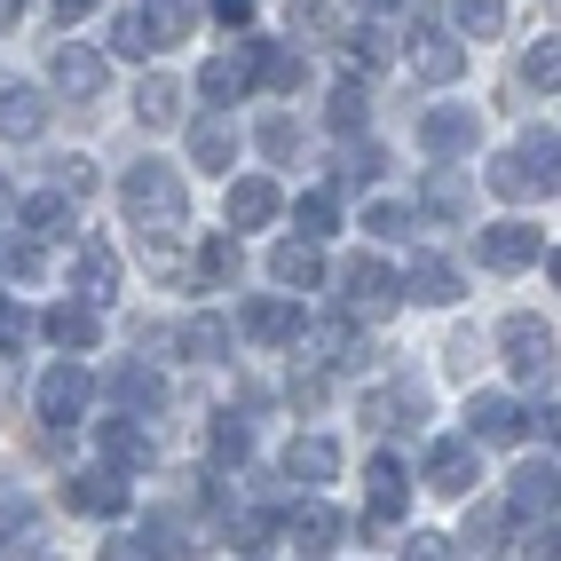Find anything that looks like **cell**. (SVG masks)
Wrapping results in <instances>:
<instances>
[{"label":"cell","mask_w":561,"mask_h":561,"mask_svg":"<svg viewBox=\"0 0 561 561\" xmlns=\"http://www.w3.org/2000/svg\"><path fill=\"white\" fill-rule=\"evenodd\" d=\"M253 71H261V80H270L277 95H293V88L309 80V64H301V48H270V41H253Z\"/></svg>","instance_id":"30"},{"label":"cell","mask_w":561,"mask_h":561,"mask_svg":"<svg viewBox=\"0 0 561 561\" xmlns=\"http://www.w3.org/2000/svg\"><path fill=\"white\" fill-rule=\"evenodd\" d=\"M56 88H64L71 103H95V95H103V56H95L88 41H64V48H56Z\"/></svg>","instance_id":"18"},{"label":"cell","mask_w":561,"mask_h":561,"mask_svg":"<svg viewBox=\"0 0 561 561\" xmlns=\"http://www.w3.org/2000/svg\"><path fill=\"white\" fill-rule=\"evenodd\" d=\"M245 332L270 348H293L301 341V301H245Z\"/></svg>","instance_id":"24"},{"label":"cell","mask_w":561,"mask_h":561,"mask_svg":"<svg viewBox=\"0 0 561 561\" xmlns=\"http://www.w3.org/2000/svg\"><path fill=\"white\" fill-rule=\"evenodd\" d=\"M159 41H151V16L142 9H127V16H111V56H127V64H142Z\"/></svg>","instance_id":"37"},{"label":"cell","mask_w":561,"mask_h":561,"mask_svg":"<svg viewBox=\"0 0 561 561\" xmlns=\"http://www.w3.org/2000/svg\"><path fill=\"white\" fill-rule=\"evenodd\" d=\"M88 9H95V0H56V16H64V24H80Z\"/></svg>","instance_id":"54"},{"label":"cell","mask_w":561,"mask_h":561,"mask_svg":"<svg viewBox=\"0 0 561 561\" xmlns=\"http://www.w3.org/2000/svg\"><path fill=\"white\" fill-rule=\"evenodd\" d=\"M411 411H427L420 388H380V396H364V427H380V435H388V427L411 420Z\"/></svg>","instance_id":"33"},{"label":"cell","mask_w":561,"mask_h":561,"mask_svg":"<svg viewBox=\"0 0 561 561\" xmlns=\"http://www.w3.org/2000/svg\"><path fill=\"white\" fill-rule=\"evenodd\" d=\"M474 142H482V119H474L467 103H435L427 119H420V151H435V159H467Z\"/></svg>","instance_id":"7"},{"label":"cell","mask_w":561,"mask_h":561,"mask_svg":"<svg viewBox=\"0 0 561 561\" xmlns=\"http://www.w3.org/2000/svg\"><path fill=\"white\" fill-rule=\"evenodd\" d=\"M356 9H364V16H380V9H396V0H356Z\"/></svg>","instance_id":"56"},{"label":"cell","mask_w":561,"mask_h":561,"mask_svg":"<svg viewBox=\"0 0 561 561\" xmlns=\"http://www.w3.org/2000/svg\"><path fill=\"white\" fill-rule=\"evenodd\" d=\"M451 24L467 32V41H499V32H506V0H459Z\"/></svg>","instance_id":"38"},{"label":"cell","mask_w":561,"mask_h":561,"mask_svg":"<svg viewBox=\"0 0 561 561\" xmlns=\"http://www.w3.org/2000/svg\"><path fill=\"white\" fill-rule=\"evenodd\" d=\"M111 396H119L135 420H159V411H167V380H159V371H142V364H119V371H111Z\"/></svg>","instance_id":"23"},{"label":"cell","mask_w":561,"mask_h":561,"mask_svg":"<svg viewBox=\"0 0 561 561\" xmlns=\"http://www.w3.org/2000/svg\"><path fill=\"white\" fill-rule=\"evenodd\" d=\"M103 467H119V474H135V467H151V435H142L135 420H103Z\"/></svg>","instance_id":"26"},{"label":"cell","mask_w":561,"mask_h":561,"mask_svg":"<svg viewBox=\"0 0 561 561\" xmlns=\"http://www.w3.org/2000/svg\"><path fill=\"white\" fill-rule=\"evenodd\" d=\"M364 499H371V522H396L403 506H411V474H403V459H371L364 467Z\"/></svg>","instance_id":"19"},{"label":"cell","mask_w":561,"mask_h":561,"mask_svg":"<svg viewBox=\"0 0 561 561\" xmlns=\"http://www.w3.org/2000/svg\"><path fill=\"white\" fill-rule=\"evenodd\" d=\"M341 48H348V64H388V56H396V41H388L380 24H348Z\"/></svg>","instance_id":"45"},{"label":"cell","mask_w":561,"mask_h":561,"mask_svg":"<svg viewBox=\"0 0 561 561\" xmlns=\"http://www.w3.org/2000/svg\"><path fill=\"white\" fill-rule=\"evenodd\" d=\"M135 119H142V127H167V119H182V88L167 80V71H151V80L135 88Z\"/></svg>","instance_id":"32"},{"label":"cell","mask_w":561,"mask_h":561,"mask_svg":"<svg viewBox=\"0 0 561 561\" xmlns=\"http://www.w3.org/2000/svg\"><path fill=\"white\" fill-rule=\"evenodd\" d=\"M119 206L142 221V230H182L191 221V182H182L167 159H135L119 182Z\"/></svg>","instance_id":"1"},{"label":"cell","mask_w":561,"mask_h":561,"mask_svg":"<svg viewBox=\"0 0 561 561\" xmlns=\"http://www.w3.org/2000/svg\"><path fill=\"white\" fill-rule=\"evenodd\" d=\"M491 191L499 198H538V174L522 167V151H506V159H491Z\"/></svg>","instance_id":"43"},{"label":"cell","mask_w":561,"mask_h":561,"mask_svg":"<svg viewBox=\"0 0 561 561\" xmlns=\"http://www.w3.org/2000/svg\"><path fill=\"white\" fill-rule=\"evenodd\" d=\"M16 221H24V238H41V245H56V238L71 230V198H64V191H32V198L16 206Z\"/></svg>","instance_id":"25"},{"label":"cell","mask_w":561,"mask_h":561,"mask_svg":"<svg viewBox=\"0 0 561 561\" xmlns=\"http://www.w3.org/2000/svg\"><path fill=\"white\" fill-rule=\"evenodd\" d=\"M0 553H41V506H32V499L0 506Z\"/></svg>","instance_id":"29"},{"label":"cell","mask_w":561,"mask_h":561,"mask_svg":"<svg viewBox=\"0 0 561 561\" xmlns=\"http://www.w3.org/2000/svg\"><path fill=\"white\" fill-rule=\"evenodd\" d=\"M522 80H530V88H546V95H553V88H561V48H553V41H538L530 56H522Z\"/></svg>","instance_id":"46"},{"label":"cell","mask_w":561,"mask_h":561,"mask_svg":"<svg viewBox=\"0 0 561 561\" xmlns=\"http://www.w3.org/2000/svg\"><path fill=\"white\" fill-rule=\"evenodd\" d=\"M0 277H41V238H24V221L0 230Z\"/></svg>","instance_id":"40"},{"label":"cell","mask_w":561,"mask_h":561,"mask_svg":"<svg viewBox=\"0 0 561 561\" xmlns=\"http://www.w3.org/2000/svg\"><path fill=\"white\" fill-rule=\"evenodd\" d=\"M324 119H332V135H364V119H371V95H364V80H341V88H332Z\"/></svg>","instance_id":"35"},{"label":"cell","mask_w":561,"mask_h":561,"mask_svg":"<svg viewBox=\"0 0 561 561\" xmlns=\"http://www.w3.org/2000/svg\"><path fill=\"white\" fill-rule=\"evenodd\" d=\"M245 88H253V41H245L238 56H214V64L198 71V95H206V103H238Z\"/></svg>","instance_id":"22"},{"label":"cell","mask_w":561,"mask_h":561,"mask_svg":"<svg viewBox=\"0 0 561 561\" xmlns=\"http://www.w3.org/2000/svg\"><path fill=\"white\" fill-rule=\"evenodd\" d=\"M191 167H206V174H230L238 167V119H230V103H214V111L191 119Z\"/></svg>","instance_id":"8"},{"label":"cell","mask_w":561,"mask_h":561,"mask_svg":"<svg viewBox=\"0 0 561 561\" xmlns=\"http://www.w3.org/2000/svg\"><path fill=\"white\" fill-rule=\"evenodd\" d=\"M174 348L191 356V364H221V356H230V324H221V317H191V324L174 332Z\"/></svg>","instance_id":"28"},{"label":"cell","mask_w":561,"mask_h":561,"mask_svg":"<svg viewBox=\"0 0 561 561\" xmlns=\"http://www.w3.org/2000/svg\"><path fill=\"white\" fill-rule=\"evenodd\" d=\"M380 174H388V151H380V142H348V151L332 159V191H371Z\"/></svg>","instance_id":"27"},{"label":"cell","mask_w":561,"mask_h":561,"mask_svg":"<svg viewBox=\"0 0 561 561\" xmlns=\"http://www.w3.org/2000/svg\"><path fill=\"white\" fill-rule=\"evenodd\" d=\"M16 16H24V0H0V32H9Z\"/></svg>","instance_id":"55"},{"label":"cell","mask_w":561,"mask_h":561,"mask_svg":"<svg viewBox=\"0 0 561 561\" xmlns=\"http://www.w3.org/2000/svg\"><path fill=\"white\" fill-rule=\"evenodd\" d=\"M396 285H403V301H420V309H451V301H459V270H451L443 253H420Z\"/></svg>","instance_id":"11"},{"label":"cell","mask_w":561,"mask_h":561,"mask_svg":"<svg viewBox=\"0 0 561 561\" xmlns=\"http://www.w3.org/2000/svg\"><path fill=\"white\" fill-rule=\"evenodd\" d=\"M403 553H411V561H435V553H451V538H435V530H420V538H411Z\"/></svg>","instance_id":"52"},{"label":"cell","mask_w":561,"mask_h":561,"mask_svg":"<svg viewBox=\"0 0 561 561\" xmlns=\"http://www.w3.org/2000/svg\"><path fill=\"white\" fill-rule=\"evenodd\" d=\"M341 474V451H332V435H293L285 443V482H301V491H317V482Z\"/></svg>","instance_id":"17"},{"label":"cell","mask_w":561,"mask_h":561,"mask_svg":"<svg viewBox=\"0 0 561 561\" xmlns=\"http://www.w3.org/2000/svg\"><path fill=\"white\" fill-rule=\"evenodd\" d=\"M332 230H341V198H332V191H309L301 206H293V238H309V245H324Z\"/></svg>","instance_id":"31"},{"label":"cell","mask_w":561,"mask_h":561,"mask_svg":"<svg viewBox=\"0 0 561 561\" xmlns=\"http://www.w3.org/2000/svg\"><path fill=\"white\" fill-rule=\"evenodd\" d=\"M538 253H546V230H530V221H491V230H474L482 270H530Z\"/></svg>","instance_id":"6"},{"label":"cell","mask_w":561,"mask_h":561,"mask_svg":"<svg viewBox=\"0 0 561 561\" xmlns=\"http://www.w3.org/2000/svg\"><path fill=\"white\" fill-rule=\"evenodd\" d=\"M142 261H151L159 277H174V270H182V245H174V230H142Z\"/></svg>","instance_id":"49"},{"label":"cell","mask_w":561,"mask_h":561,"mask_svg":"<svg viewBox=\"0 0 561 561\" xmlns=\"http://www.w3.org/2000/svg\"><path fill=\"white\" fill-rule=\"evenodd\" d=\"M32 332H41V324H32L24 309H9V301H0V356H16V348L32 341Z\"/></svg>","instance_id":"50"},{"label":"cell","mask_w":561,"mask_h":561,"mask_svg":"<svg viewBox=\"0 0 561 561\" xmlns=\"http://www.w3.org/2000/svg\"><path fill=\"white\" fill-rule=\"evenodd\" d=\"M206 451H214V467H245V451H253V427L221 411V420L206 427Z\"/></svg>","instance_id":"36"},{"label":"cell","mask_w":561,"mask_h":561,"mask_svg":"<svg viewBox=\"0 0 561 561\" xmlns=\"http://www.w3.org/2000/svg\"><path fill=\"white\" fill-rule=\"evenodd\" d=\"M341 530H348V522L332 514V506H317V499H301V506L277 522V538H285L293 553H332V546H341Z\"/></svg>","instance_id":"10"},{"label":"cell","mask_w":561,"mask_h":561,"mask_svg":"<svg viewBox=\"0 0 561 561\" xmlns=\"http://www.w3.org/2000/svg\"><path fill=\"white\" fill-rule=\"evenodd\" d=\"M41 127H48L41 88H32V80H0V135H9V142H41Z\"/></svg>","instance_id":"13"},{"label":"cell","mask_w":561,"mask_h":561,"mask_svg":"<svg viewBox=\"0 0 561 561\" xmlns=\"http://www.w3.org/2000/svg\"><path fill=\"white\" fill-rule=\"evenodd\" d=\"M214 16L221 24H253V0H214Z\"/></svg>","instance_id":"53"},{"label":"cell","mask_w":561,"mask_h":561,"mask_svg":"<svg viewBox=\"0 0 561 561\" xmlns=\"http://www.w3.org/2000/svg\"><path fill=\"white\" fill-rule=\"evenodd\" d=\"M499 538H506V514L499 506H474L467 514V553H506Z\"/></svg>","instance_id":"44"},{"label":"cell","mask_w":561,"mask_h":561,"mask_svg":"<svg viewBox=\"0 0 561 561\" xmlns=\"http://www.w3.org/2000/svg\"><path fill=\"white\" fill-rule=\"evenodd\" d=\"M482 482V467H474V443H435L427 451V491H443V499H467Z\"/></svg>","instance_id":"16"},{"label":"cell","mask_w":561,"mask_h":561,"mask_svg":"<svg viewBox=\"0 0 561 561\" xmlns=\"http://www.w3.org/2000/svg\"><path fill=\"white\" fill-rule=\"evenodd\" d=\"M553 159H561V142H553V127H530V135H522V167L538 174V191H553Z\"/></svg>","instance_id":"42"},{"label":"cell","mask_w":561,"mask_h":561,"mask_svg":"<svg viewBox=\"0 0 561 561\" xmlns=\"http://www.w3.org/2000/svg\"><path fill=\"white\" fill-rule=\"evenodd\" d=\"M41 332H48L64 356H88V348L103 341V309L88 301V293H71V301H56V309L41 317Z\"/></svg>","instance_id":"9"},{"label":"cell","mask_w":561,"mask_h":561,"mask_svg":"<svg viewBox=\"0 0 561 561\" xmlns=\"http://www.w3.org/2000/svg\"><path fill=\"white\" fill-rule=\"evenodd\" d=\"M238 270H245L238 230H230V238H206V253H198V277H206V285H238Z\"/></svg>","instance_id":"39"},{"label":"cell","mask_w":561,"mask_h":561,"mask_svg":"<svg viewBox=\"0 0 561 561\" xmlns=\"http://www.w3.org/2000/svg\"><path fill=\"white\" fill-rule=\"evenodd\" d=\"M467 443H491V451L522 443V403L514 396H474L467 403Z\"/></svg>","instance_id":"12"},{"label":"cell","mask_w":561,"mask_h":561,"mask_svg":"<svg viewBox=\"0 0 561 561\" xmlns=\"http://www.w3.org/2000/svg\"><path fill=\"white\" fill-rule=\"evenodd\" d=\"M71 293H88L95 309L111 301V293H119V253H111L103 238H88L80 253H71Z\"/></svg>","instance_id":"14"},{"label":"cell","mask_w":561,"mask_h":561,"mask_svg":"<svg viewBox=\"0 0 561 561\" xmlns=\"http://www.w3.org/2000/svg\"><path fill=\"white\" fill-rule=\"evenodd\" d=\"M88 403H95V371H88V364H71V356L48 364V371H41V388H32V411H41L56 435H64V427H80V420H88Z\"/></svg>","instance_id":"2"},{"label":"cell","mask_w":561,"mask_h":561,"mask_svg":"<svg viewBox=\"0 0 561 561\" xmlns=\"http://www.w3.org/2000/svg\"><path fill=\"white\" fill-rule=\"evenodd\" d=\"M364 230H371V238H403V230H411V206H371Z\"/></svg>","instance_id":"51"},{"label":"cell","mask_w":561,"mask_h":561,"mask_svg":"<svg viewBox=\"0 0 561 561\" xmlns=\"http://www.w3.org/2000/svg\"><path fill=\"white\" fill-rule=\"evenodd\" d=\"M142 16H151V41H182L198 24V0H151Z\"/></svg>","instance_id":"41"},{"label":"cell","mask_w":561,"mask_h":561,"mask_svg":"<svg viewBox=\"0 0 561 561\" xmlns=\"http://www.w3.org/2000/svg\"><path fill=\"white\" fill-rule=\"evenodd\" d=\"M48 174H56V191H64V198H80L88 182H95V167H88L80 151H64V159H48Z\"/></svg>","instance_id":"48"},{"label":"cell","mask_w":561,"mask_h":561,"mask_svg":"<svg viewBox=\"0 0 561 561\" xmlns=\"http://www.w3.org/2000/svg\"><path fill=\"white\" fill-rule=\"evenodd\" d=\"M127 499H135V491H127L119 467H95V474L71 482V514H103V522H111V514H127Z\"/></svg>","instance_id":"20"},{"label":"cell","mask_w":561,"mask_h":561,"mask_svg":"<svg viewBox=\"0 0 561 561\" xmlns=\"http://www.w3.org/2000/svg\"><path fill=\"white\" fill-rule=\"evenodd\" d=\"M261 151H270V159H293V151H301V127H293L285 111H270V119H261Z\"/></svg>","instance_id":"47"},{"label":"cell","mask_w":561,"mask_h":561,"mask_svg":"<svg viewBox=\"0 0 561 561\" xmlns=\"http://www.w3.org/2000/svg\"><path fill=\"white\" fill-rule=\"evenodd\" d=\"M403 41H411V48H403V64L420 71V88H451L459 71H467V48H459V41H451V32H443V24H427V16L411 24Z\"/></svg>","instance_id":"5"},{"label":"cell","mask_w":561,"mask_h":561,"mask_svg":"<svg viewBox=\"0 0 561 561\" xmlns=\"http://www.w3.org/2000/svg\"><path fill=\"white\" fill-rule=\"evenodd\" d=\"M420 214H435V221H459V214H467V174L435 167V174H427V191H420Z\"/></svg>","instance_id":"34"},{"label":"cell","mask_w":561,"mask_h":561,"mask_svg":"<svg viewBox=\"0 0 561 561\" xmlns=\"http://www.w3.org/2000/svg\"><path fill=\"white\" fill-rule=\"evenodd\" d=\"M396 301H403V285H396V270L380 253H356L341 270V317H388Z\"/></svg>","instance_id":"3"},{"label":"cell","mask_w":561,"mask_h":561,"mask_svg":"<svg viewBox=\"0 0 561 561\" xmlns=\"http://www.w3.org/2000/svg\"><path fill=\"white\" fill-rule=\"evenodd\" d=\"M270 277H277L285 293H317V285H324V253H317L309 238H285V245L270 253Z\"/></svg>","instance_id":"21"},{"label":"cell","mask_w":561,"mask_h":561,"mask_svg":"<svg viewBox=\"0 0 561 561\" xmlns=\"http://www.w3.org/2000/svg\"><path fill=\"white\" fill-rule=\"evenodd\" d=\"M499 356L514 380H553V324L546 317H506L499 324Z\"/></svg>","instance_id":"4"},{"label":"cell","mask_w":561,"mask_h":561,"mask_svg":"<svg viewBox=\"0 0 561 561\" xmlns=\"http://www.w3.org/2000/svg\"><path fill=\"white\" fill-rule=\"evenodd\" d=\"M277 182L270 174H238L230 182V230H270V221H277Z\"/></svg>","instance_id":"15"}]
</instances>
